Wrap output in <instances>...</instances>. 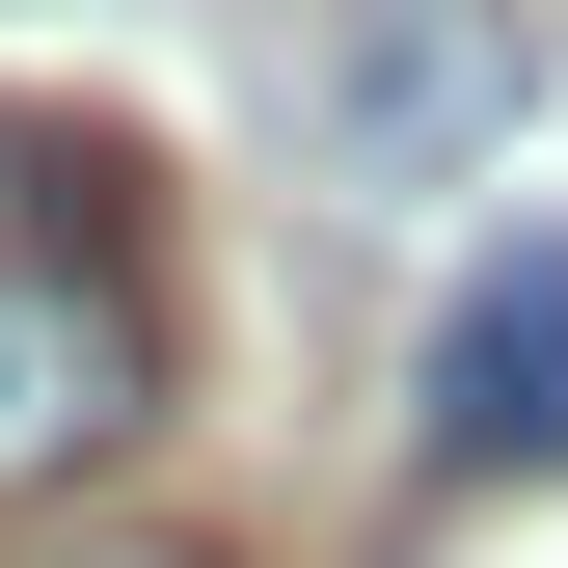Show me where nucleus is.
<instances>
[{
  "mask_svg": "<svg viewBox=\"0 0 568 568\" xmlns=\"http://www.w3.org/2000/svg\"><path fill=\"white\" fill-rule=\"evenodd\" d=\"M163 406V271H135V163L109 135H0V515L135 460Z\"/></svg>",
  "mask_w": 568,
  "mask_h": 568,
  "instance_id": "f257e3e1",
  "label": "nucleus"
},
{
  "mask_svg": "<svg viewBox=\"0 0 568 568\" xmlns=\"http://www.w3.org/2000/svg\"><path fill=\"white\" fill-rule=\"evenodd\" d=\"M515 82H541L515 0H298V135H325V190H460L487 135H515Z\"/></svg>",
  "mask_w": 568,
  "mask_h": 568,
  "instance_id": "f03ea898",
  "label": "nucleus"
},
{
  "mask_svg": "<svg viewBox=\"0 0 568 568\" xmlns=\"http://www.w3.org/2000/svg\"><path fill=\"white\" fill-rule=\"evenodd\" d=\"M434 460L460 487H568V217H515L434 325Z\"/></svg>",
  "mask_w": 568,
  "mask_h": 568,
  "instance_id": "7ed1b4c3",
  "label": "nucleus"
}]
</instances>
